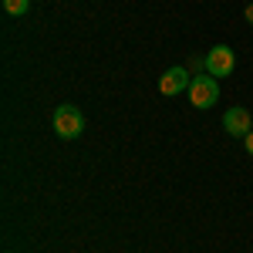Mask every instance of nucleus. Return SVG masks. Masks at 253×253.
I'll list each match as a JSON object with an SVG mask.
<instances>
[{
	"instance_id": "8",
	"label": "nucleus",
	"mask_w": 253,
	"mask_h": 253,
	"mask_svg": "<svg viewBox=\"0 0 253 253\" xmlns=\"http://www.w3.org/2000/svg\"><path fill=\"white\" fill-rule=\"evenodd\" d=\"M247 20L253 24V3H247Z\"/></svg>"
},
{
	"instance_id": "6",
	"label": "nucleus",
	"mask_w": 253,
	"mask_h": 253,
	"mask_svg": "<svg viewBox=\"0 0 253 253\" xmlns=\"http://www.w3.org/2000/svg\"><path fill=\"white\" fill-rule=\"evenodd\" d=\"M3 10H7L10 17H24V14L31 10V0H3Z\"/></svg>"
},
{
	"instance_id": "3",
	"label": "nucleus",
	"mask_w": 253,
	"mask_h": 253,
	"mask_svg": "<svg viewBox=\"0 0 253 253\" xmlns=\"http://www.w3.org/2000/svg\"><path fill=\"white\" fill-rule=\"evenodd\" d=\"M206 71H210L213 78H226V75H233V71H236L233 47H226V44L210 47V54H206Z\"/></svg>"
},
{
	"instance_id": "4",
	"label": "nucleus",
	"mask_w": 253,
	"mask_h": 253,
	"mask_svg": "<svg viewBox=\"0 0 253 253\" xmlns=\"http://www.w3.org/2000/svg\"><path fill=\"white\" fill-rule=\"evenodd\" d=\"M189 84H193V78H189V71L186 68H169L162 78H159V95L172 98V95H182V91H189Z\"/></svg>"
},
{
	"instance_id": "5",
	"label": "nucleus",
	"mask_w": 253,
	"mask_h": 253,
	"mask_svg": "<svg viewBox=\"0 0 253 253\" xmlns=\"http://www.w3.org/2000/svg\"><path fill=\"white\" fill-rule=\"evenodd\" d=\"M223 128H226L233 138H247L253 132L250 112H247V108H226V115H223Z\"/></svg>"
},
{
	"instance_id": "1",
	"label": "nucleus",
	"mask_w": 253,
	"mask_h": 253,
	"mask_svg": "<svg viewBox=\"0 0 253 253\" xmlns=\"http://www.w3.org/2000/svg\"><path fill=\"white\" fill-rule=\"evenodd\" d=\"M54 132H58V138H78L81 132H84V115H81L75 105H58L54 108Z\"/></svg>"
},
{
	"instance_id": "7",
	"label": "nucleus",
	"mask_w": 253,
	"mask_h": 253,
	"mask_svg": "<svg viewBox=\"0 0 253 253\" xmlns=\"http://www.w3.org/2000/svg\"><path fill=\"white\" fill-rule=\"evenodd\" d=\"M243 149H247V156H253V132L243 138Z\"/></svg>"
},
{
	"instance_id": "2",
	"label": "nucleus",
	"mask_w": 253,
	"mask_h": 253,
	"mask_svg": "<svg viewBox=\"0 0 253 253\" xmlns=\"http://www.w3.org/2000/svg\"><path fill=\"white\" fill-rule=\"evenodd\" d=\"M189 101H193V108H213L216 101H219V84L216 78L206 71V75H196L193 84H189Z\"/></svg>"
}]
</instances>
